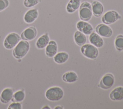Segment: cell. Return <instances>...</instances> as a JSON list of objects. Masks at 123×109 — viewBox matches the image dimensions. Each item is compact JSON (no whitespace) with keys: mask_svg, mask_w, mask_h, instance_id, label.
Masks as SVG:
<instances>
[{"mask_svg":"<svg viewBox=\"0 0 123 109\" xmlns=\"http://www.w3.org/2000/svg\"><path fill=\"white\" fill-rule=\"evenodd\" d=\"M30 48V45L27 41L22 40L20 41L14 48L12 51L13 57L16 59H21L28 53Z\"/></svg>","mask_w":123,"mask_h":109,"instance_id":"6da1fadb","label":"cell"},{"mask_svg":"<svg viewBox=\"0 0 123 109\" xmlns=\"http://www.w3.org/2000/svg\"><path fill=\"white\" fill-rule=\"evenodd\" d=\"M64 92L62 88L59 86H54L49 88L45 93L47 99L51 101H57L63 97Z\"/></svg>","mask_w":123,"mask_h":109,"instance_id":"7a4b0ae2","label":"cell"},{"mask_svg":"<svg viewBox=\"0 0 123 109\" xmlns=\"http://www.w3.org/2000/svg\"><path fill=\"white\" fill-rule=\"evenodd\" d=\"M93 13L91 4L87 1L82 3L79 7V15L80 19L84 21H88L92 17Z\"/></svg>","mask_w":123,"mask_h":109,"instance_id":"3957f363","label":"cell"},{"mask_svg":"<svg viewBox=\"0 0 123 109\" xmlns=\"http://www.w3.org/2000/svg\"><path fill=\"white\" fill-rule=\"evenodd\" d=\"M81 51L84 56L91 60L96 59L98 54V51L97 47L89 44L82 46Z\"/></svg>","mask_w":123,"mask_h":109,"instance_id":"277c9868","label":"cell"},{"mask_svg":"<svg viewBox=\"0 0 123 109\" xmlns=\"http://www.w3.org/2000/svg\"><path fill=\"white\" fill-rule=\"evenodd\" d=\"M21 39V37L18 34L16 33H10L6 36L4 40V47L8 49H12L17 45Z\"/></svg>","mask_w":123,"mask_h":109,"instance_id":"5b68a950","label":"cell"},{"mask_svg":"<svg viewBox=\"0 0 123 109\" xmlns=\"http://www.w3.org/2000/svg\"><path fill=\"white\" fill-rule=\"evenodd\" d=\"M121 18V15L115 11L107 12L102 17V21L106 24H110Z\"/></svg>","mask_w":123,"mask_h":109,"instance_id":"8992f818","label":"cell"},{"mask_svg":"<svg viewBox=\"0 0 123 109\" xmlns=\"http://www.w3.org/2000/svg\"><path fill=\"white\" fill-rule=\"evenodd\" d=\"M114 83V76L111 73H108L102 77L98 86L102 89H108L113 86Z\"/></svg>","mask_w":123,"mask_h":109,"instance_id":"52a82bcc","label":"cell"},{"mask_svg":"<svg viewBox=\"0 0 123 109\" xmlns=\"http://www.w3.org/2000/svg\"><path fill=\"white\" fill-rule=\"evenodd\" d=\"M95 31L98 35L104 37H109L112 35L111 28L104 24H98L95 28Z\"/></svg>","mask_w":123,"mask_h":109,"instance_id":"ba28073f","label":"cell"},{"mask_svg":"<svg viewBox=\"0 0 123 109\" xmlns=\"http://www.w3.org/2000/svg\"><path fill=\"white\" fill-rule=\"evenodd\" d=\"M37 35V30L34 26H30L25 29L21 34L22 40L31 41L33 40Z\"/></svg>","mask_w":123,"mask_h":109,"instance_id":"9c48e42d","label":"cell"},{"mask_svg":"<svg viewBox=\"0 0 123 109\" xmlns=\"http://www.w3.org/2000/svg\"><path fill=\"white\" fill-rule=\"evenodd\" d=\"M76 27L79 31L86 35H90L93 31L92 26L86 21H80L78 22L76 24Z\"/></svg>","mask_w":123,"mask_h":109,"instance_id":"30bf717a","label":"cell"},{"mask_svg":"<svg viewBox=\"0 0 123 109\" xmlns=\"http://www.w3.org/2000/svg\"><path fill=\"white\" fill-rule=\"evenodd\" d=\"M13 95V91L11 88H6L2 90L0 96V101L2 103L6 104L11 101Z\"/></svg>","mask_w":123,"mask_h":109,"instance_id":"8fae6325","label":"cell"},{"mask_svg":"<svg viewBox=\"0 0 123 109\" xmlns=\"http://www.w3.org/2000/svg\"><path fill=\"white\" fill-rule=\"evenodd\" d=\"M38 15V12L37 9H31L25 12L24 17V20L26 23L31 24L37 19Z\"/></svg>","mask_w":123,"mask_h":109,"instance_id":"7c38bea8","label":"cell"},{"mask_svg":"<svg viewBox=\"0 0 123 109\" xmlns=\"http://www.w3.org/2000/svg\"><path fill=\"white\" fill-rule=\"evenodd\" d=\"M89 40L90 43L97 48H101L104 44L103 39L101 36L95 32L90 34Z\"/></svg>","mask_w":123,"mask_h":109,"instance_id":"4fadbf2b","label":"cell"},{"mask_svg":"<svg viewBox=\"0 0 123 109\" xmlns=\"http://www.w3.org/2000/svg\"><path fill=\"white\" fill-rule=\"evenodd\" d=\"M58 47L56 42L54 40L49 41L46 47L45 53L48 57H53L57 53Z\"/></svg>","mask_w":123,"mask_h":109,"instance_id":"5bb4252c","label":"cell"},{"mask_svg":"<svg viewBox=\"0 0 123 109\" xmlns=\"http://www.w3.org/2000/svg\"><path fill=\"white\" fill-rule=\"evenodd\" d=\"M91 5L94 15L97 17L100 16L104 11V7L102 3L99 1L94 0L92 1Z\"/></svg>","mask_w":123,"mask_h":109,"instance_id":"9a60e30c","label":"cell"},{"mask_svg":"<svg viewBox=\"0 0 123 109\" xmlns=\"http://www.w3.org/2000/svg\"><path fill=\"white\" fill-rule=\"evenodd\" d=\"M110 98L113 101L123 99V87L118 86L113 89L110 94Z\"/></svg>","mask_w":123,"mask_h":109,"instance_id":"2e32d148","label":"cell"},{"mask_svg":"<svg viewBox=\"0 0 123 109\" xmlns=\"http://www.w3.org/2000/svg\"><path fill=\"white\" fill-rule=\"evenodd\" d=\"M49 42V37L47 33H46L40 36L37 40L36 46L38 49H43L47 46Z\"/></svg>","mask_w":123,"mask_h":109,"instance_id":"e0dca14e","label":"cell"},{"mask_svg":"<svg viewBox=\"0 0 123 109\" xmlns=\"http://www.w3.org/2000/svg\"><path fill=\"white\" fill-rule=\"evenodd\" d=\"M62 79L63 81L68 83H72L76 82L78 79L77 74L73 71H69L63 74Z\"/></svg>","mask_w":123,"mask_h":109,"instance_id":"ac0fdd59","label":"cell"},{"mask_svg":"<svg viewBox=\"0 0 123 109\" xmlns=\"http://www.w3.org/2000/svg\"><path fill=\"white\" fill-rule=\"evenodd\" d=\"M74 40L77 45L82 46L86 43V37L84 33L78 30L74 33Z\"/></svg>","mask_w":123,"mask_h":109,"instance_id":"d6986e66","label":"cell"},{"mask_svg":"<svg viewBox=\"0 0 123 109\" xmlns=\"http://www.w3.org/2000/svg\"><path fill=\"white\" fill-rule=\"evenodd\" d=\"M81 0H70L66 6V11L69 13H73L80 7Z\"/></svg>","mask_w":123,"mask_h":109,"instance_id":"ffe728a7","label":"cell"},{"mask_svg":"<svg viewBox=\"0 0 123 109\" xmlns=\"http://www.w3.org/2000/svg\"><path fill=\"white\" fill-rule=\"evenodd\" d=\"M69 58V55L65 52H60L57 53L54 56V61L58 64L65 63Z\"/></svg>","mask_w":123,"mask_h":109,"instance_id":"44dd1931","label":"cell"},{"mask_svg":"<svg viewBox=\"0 0 123 109\" xmlns=\"http://www.w3.org/2000/svg\"><path fill=\"white\" fill-rule=\"evenodd\" d=\"M25 98V93L24 91L20 90L16 91L13 95L11 101L12 102H21L24 100Z\"/></svg>","mask_w":123,"mask_h":109,"instance_id":"7402d4cb","label":"cell"},{"mask_svg":"<svg viewBox=\"0 0 123 109\" xmlns=\"http://www.w3.org/2000/svg\"><path fill=\"white\" fill-rule=\"evenodd\" d=\"M114 45L115 48L117 50H123V35H119L116 37Z\"/></svg>","mask_w":123,"mask_h":109,"instance_id":"603a6c76","label":"cell"},{"mask_svg":"<svg viewBox=\"0 0 123 109\" xmlns=\"http://www.w3.org/2000/svg\"><path fill=\"white\" fill-rule=\"evenodd\" d=\"M40 0H25L24 5L25 7L30 8L37 4Z\"/></svg>","mask_w":123,"mask_h":109,"instance_id":"cb8c5ba5","label":"cell"},{"mask_svg":"<svg viewBox=\"0 0 123 109\" xmlns=\"http://www.w3.org/2000/svg\"><path fill=\"white\" fill-rule=\"evenodd\" d=\"M8 109H22V106L20 102H13L10 104L8 108Z\"/></svg>","mask_w":123,"mask_h":109,"instance_id":"d4e9b609","label":"cell"},{"mask_svg":"<svg viewBox=\"0 0 123 109\" xmlns=\"http://www.w3.org/2000/svg\"><path fill=\"white\" fill-rule=\"evenodd\" d=\"M9 4L8 0H0V12L5 9Z\"/></svg>","mask_w":123,"mask_h":109,"instance_id":"484cf974","label":"cell"},{"mask_svg":"<svg viewBox=\"0 0 123 109\" xmlns=\"http://www.w3.org/2000/svg\"><path fill=\"white\" fill-rule=\"evenodd\" d=\"M63 107H62V106H56V107H55V108L54 109H63Z\"/></svg>","mask_w":123,"mask_h":109,"instance_id":"4316f807","label":"cell"},{"mask_svg":"<svg viewBox=\"0 0 123 109\" xmlns=\"http://www.w3.org/2000/svg\"><path fill=\"white\" fill-rule=\"evenodd\" d=\"M42 109H50V108L49 106H44Z\"/></svg>","mask_w":123,"mask_h":109,"instance_id":"83f0119b","label":"cell"}]
</instances>
